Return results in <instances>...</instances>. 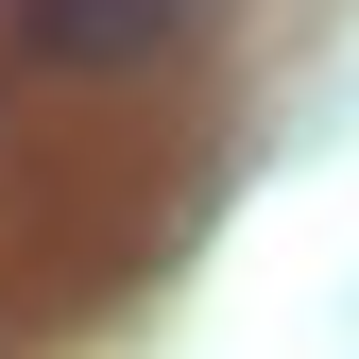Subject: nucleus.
Masks as SVG:
<instances>
[{
	"label": "nucleus",
	"mask_w": 359,
	"mask_h": 359,
	"mask_svg": "<svg viewBox=\"0 0 359 359\" xmlns=\"http://www.w3.org/2000/svg\"><path fill=\"white\" fill-rule=\"evenodd\" d=\"M18 34H34V69L120 86V69H171V52H189L205 0H18Z\"/></svg>",
	"instance_id": "obj_1"
}]
</instances>
